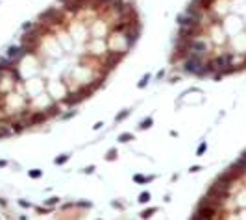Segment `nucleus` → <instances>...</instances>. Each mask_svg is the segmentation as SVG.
I'll list each match as a JSON object with an SVG mask.
<instances>
[{
    "label": "nucleus",
    "mask_w": 246,
    "mask_h": 220,
    "mask_svg": "<svg viewBox=\"0 0 246 220\" xmlns=\"http://www.w3.org/2000/svg\"><path fill=\"white\" fill-rule=\"evenodd\" d=\"M102 126H104V124H102V122H96V124H94V129H100V128H102Z\"/></svg>",
    "instance_id": "obj_23"
},
{
    "label": "nucleus",
    "mask_w": 246,
    "mask_h": 220,
    "mask_svg": "<svg viewBox=\"0 0 246 220\" xmlns=\"http://www.w3.org/2000/svg\"><path fill=\"white\" fill-rule=\"evenodd\" d=\"M69 157H70V156L63 153V156H59V157H56V159H54V163H56V165H65V163L69 161Z\"/></svg>",
    "instance_id": "obj_13"
},
{
    "label": "nucleus",
    "mask_w": 246,
    "mask_h": 220,
    "mask_svg": "<svg viewBox=\"0 0 246 220\" xmlns=\"http://www.w3.org/2000/svg\"><path fill=\"white\" fill-rule=\"evenodd\" d=\"M139 202H141V204H148V202H150V192H141Z\"/></svg>",
    "instance_id": "obj_14"
},
{
    "label": "nucleus",
    "mask_w": 246,
    "mask_h": 220,
    "mask_svg": "<svg viewBox=\"0 0 246 220\" xmlns=\"http://www.w3.org/2000/svg\"><path fill=\"white\" fill-rule=\"evenodd\" d=\"M4 167H7V161L6 159H0V168H4Z\"/></svg>",
    "instance_id": "obj_21"
},
{
    "label": "nucleus",
    "mask_w": 246,
    "mask_h": 220,
    "mask_svg": "<svg viewBox=\"0 0 246 220\" xmlns=\"http://www.w3.org/2000/svg\"><path fill=\"white\" fill-rule=\"evenodd\" d=\"M204 67H206V63H204V56H202V54H189L187 59L183 61V70L189 72V74L200 76Z\"/></svg>",
    "instance_id": "obj_1"
},
{
    "label": "nucleus",
    "mask_w": 246,
    "mask_h": 220,
    "mask_svg": "<svg viewBox=\"0 0 246 220\" xmlns=\"http://www.w3.org/2000/svg\"><path fill=\"white\" fill-rule=\"evenodd\" d=\"M93 172H94V167H93V165H89V167L85 168V174H93Z\"/></svg>",
    "instance_id": "obj_19"
},
{
    "label": "nucleus",
    "mask_w": 246,
    "mask_h": 220,
    "mask_svg": "<svg viewBox=\"0 0 246 220\" xmlns=\"http://www.w3.org/2000/svg\"><path fill=\"white\" fill-rule=\"evenodd\" d=\"M231 172H235V174H242V172H246V157H239L237 161L233 163V167L230 168Z\"/></svg>",
    "instance_id": "obj_5"
},
{
    "label": "nucleus",
    "mask_w": 246,
    "mask_h": 220,
    "mask_svg": "<svg viewBox=\"0 0 246 220\" xmlns=\"http://www.w3.org/2000/svg\"><path fill=\"white\" fill-rule=\"evenodd\" d=\"M202 167H198V165H194V167H191V172H200Z\"/></svg>",
    "instance_id": "obj_20"
},
{
    "label": "nucleus",
    "mask_w": 246,
    "mask_h": 220,
    "mask_svg": "<svg viewBox=\"0 0 246 220\" xmlns=\"http://www.w3.org/2000/svg\"><path fill=\"white\" fill-rule=\"evenodd\" d=\"M28 176L31 180H39L41 176H43V170H39V168H34V170H28Z\"/></svg>",
    "instance_id": "obj_11"
},
{
    "label": "nucleus",
    "mask_w": 246,
    "mask_h": 220,
    "mask_svg": "<svg viewBox=\"0 0 246 220\" xmlns=\"http://www.w3.org/2000/svg\"><path fill=\"white\" fill-rule=\"evenodd\" d=\"M59 202V198H48V200H46V205H56Z\"/></svg>",
    "instance_id": "obj_18"
},
{
    "label": "nucleus",
    "mask_w": 246,
    "mask_h": 220,
    "mask_svg": "<svg viewBox=\"0 0 246 220\" xmlns=\"http://www.w3.org/2000/svg\"><path fill=\"white\" fill-rule=\"evenodd\" d=\"M74 115H76V113H74V111H72V113H67V115H65V117H63V118H70V117H74Z\"/></svg>",
    "instance_id": "obj_24"
},
{
    "label": "nucleus",
    "mask_w": 246,
    "mask_h": 220,
    "mask_svg": "<svg viewBox=\"0 0 246 220\" xmlns=\"http://www.w3.org/2000/svg\"><path fill=\"white\" fill-rule=\"evenodd\" d=\"M150 80H152V74H144L143 78H141V82L137 83V87H139V89H143V87L148 85V82H150Z\"/></svg>",
    "instance_id": "obj_8"
},
{
    "label": "nucleus",
    "mask_w": 246,
    "mask_h": 220,
    "mask_svg": "<svg viewBox=\"0 0 246 220\" xmlns=\"http://www.w3.org/2000/svg\"><path fill=\"white\" fill-rule=\"evenodd\" d=\"M115 157H117V150H115V148H111V150L108 152V161H113Z\"/></svg>",
    "instance_id": "obj_17"
},
{
    "label": "nucleus",
    "mask_w": 246,
    "mask_h": 220,
    "mask_svg": "<svg viewBox=\"0 0 246 220\" xmlns=\"http://www.w3.org/2000/svg\"><path fill=\"white\" fill-rule=\"evenodd\" d=\"M41 120H45V115H43L41 111H37V113H34V117H31L30 122H26V126L28 124H37V122H41Z\"/></svg>",
    "instance_id": "obj_7"
},
{
    "label": "nucleus",
    "mask_w": 246,
    "mask_h": 220,
    "mask_svg": "<svg viewBox=\"0 0 246 220\" xmlns=\"http://www.w3.org/2000/svg\"><path fill=\"white\" fill-rule=\"evenodd\" d=\"M19 204L22 205V207H30V204H28V202H24V200H19Z\"/></svg>",
    "instance_id": "obj_22"
},
{
    "label": "nucleus",
    "mask_w": 246,
    "mask_h": 220,
    "mask_svg": "<svg viewBox=\"0 0 246 220\" xmlns=\"http://www.w3.org/2000/svg\"><path fill=\"white\" fill-rule=\"evenodd\" d=\"M128 115H130V111H128V109H124V111H122L120 115H117V117H115V120H117V122H122V120H124Z\"/></svg>",
    "instance_id": "obj_16"
},
{
    "label": "nucleus",
    "mask_w": 246,
    "mask_h": 220,
    "mask_svg": "<svg viewBox=\"0 0 246 220\" xmlns=\"http://www.w3.org/2000/svg\"><path fill=\"white\" fill-rule=\"evenodd\" d=\"M117 141H120V142H130V141H133V135H132V133H128V131H126V133H120Z\"/></svg>",
    "instance_id": "obj_12"
},
{
    "label": "nucleus",
    "mask_w": 246,
    "mask_h": 220,
    "mask_svg": "<svg viewBox=\"0 0 246 220\" xmlns=\"http://www.w3.org/2000/svg\"><path fill=\"white\" fill-rule=\"evenodd\" d=\"M24 54H26V48L24 46H9L7 48V54H6V58L9 59V61H17V59H20V58H24Z\"/></svg>",
    "instance_id": "obj_4"
},
{
    "label": "nucleus",
    "mask_w": 246,
    "mask_h": 220,
    "mask_svg": "<svg viewBox=\"0 0 246 220\" xmlns=\"http://www.w3.org/2000/svg\"><path fill=\"white\" fill-rule=\"evenodd\" d=\"M181 50H185L189 54H202L204 56L207 50V43L200 41V39H187L183 45H181Z\"/></svg>",
    "instance_id": "obj_2"
},
{
    "label": "nucleus",
    "mask_w": 246,
    "mask_h": 220,
    "mask_svg": "<svg viewBox=\"0 0 246 220\" xmlns=\"http://www.w3.org/2000/svg\"><path fill=\"white\" fill-rule=\"evenodd\" d=\"M156 211H157V207H148V209H144V211L141 213V218H144V220H146V218H150Z\"/></svg>",
    "instance_id": "obj_9"
},
{
    "label": "nucleus",
    "mask_w": 246,
    "mask_h": 220,
    "mask_svg": "<svg viewBox=\"0 0 246 220\" xmlns=\"http://www.w3.org/2000/svg\"><path fill=\"white\" fill-rule=\"evenodd\" d=\"M206 150H207V142L204 141V142H200V146L196 148V156H202V153H204Z\"/></svg>",
    "instance_id": "obj_15"
},
{
    "label": "nucleus",
    "mask_w": 246,
    "mask_h": 220,
    "mask_svg": "<svg viewBox=\"0 0 246 220\" xmlns=\"http://www.w3.org/2000/svg\"><path fill=\"white\" fill-rule=\"evenodd\" d=\"M154 180V176H148V178H144L143 174H135L133 176V181L135 183H148V181H152Z\"/></svg>",
    "instance_id": "obj_6"
},
{
    "label": "nucleus",
    "mask_w": 246,
    "mask_h": 220,
    "mask_svg": "<svg viewBox=\"0 0 246 220\" xmlns=\"http://www.w3.org/2000/svg\"><path fill=\"white\" fill-rule=\"evenodd\" d=\"M152 124H154V118L148 117V118H144L143 122H141V126H139V128H141V129H148V128H152Z\"/></svg>",
    "instance_id": "obj_10"
},
{
    "label": "nucleus",
    "mask_w": 246,
    "mask_h": 220,
    "mask_svg": "<svg viewBox=\"0 0 246 220\" xmlns=\"http://www.w3.org/2000/svg\"><path fill=\"white\" fill-rule=\"evenodd\" d=\"M233 56L231 54H222V56H217L215 59H211L213 67H215V70H226V67H230Z\"/></svg>",
    "instance_id": "obj_3"
}]
</instances>
